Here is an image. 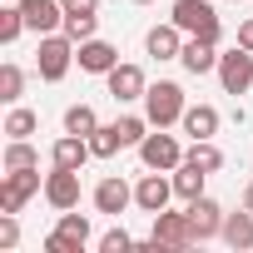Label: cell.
Segmentation results:
<instances>
[{"mask_svg": "<svg viewBox=\"0 0 253 253\" xmlns=\"http://www.w3.org/2000/svg\"><path fill=\"white\" fill-rule=\"evenodd\" d=\"M184 89L174 84V80H159V84H149L144 89V119L154 124V129H169V124H179L184 119Z\"/></svg>", "mask_w": 253, "mask_h": 253, "instance_id": "6da1fadb", "label": "cell"}, {"mask_svg": "<svg viewBox=\"0 0 253 253\" xmlns=\"http://www.w3.org/2000/svg\"><path fill=\"white\" fill-rule=\"evenodd\" d=\"M169 20H174L179 30H189V35L209 40V45H218V40H223V25H218V15H213L209 0H174Z\"/></svg>", "mask_w": 253, "mask_h": 253, "instance_id": "7a4b0ae2", "label": "cell"}, {"mask_svg": "<svg viewBox=\"0 0 253 253\" xmlns=\"http://www.w3.org/2000/svg\"><path fill=\"white\" fill-rule=\"evenodd\" d=\"M70 65H75V40H70V35H40V50H35L40 80L60 84V80L70 75Z\"/></svg>", "mask_w": 253, "mask_h": 253, "instance_id": "3957f363", "label": "cell"}, {"mask_svg": "<svg viewBox=\"0 0 253 253\" xmlns=\"http://www.w3.org/2000/svg\"><path fill=\"white\" fill-rule=\"evenodd\" d=\"M40 169V164H35ZM35 169H5L0 179V213H20L30 194H40V174Z\"/></svg>", "mask_w": 253, "mask_h": 253, "instance_id": "277c9868", "label": "cell"}, {"mask_svg": "<svg viewBox=\"0 0 253 253\" xmlns=\"http://www.w3.org/2000/svg\"><path fill=\"white\" fill-rule=\"evenodd\" d=\"M139 159H144V169H164V174H169V169L184 164V149H179L174 134L159 129V134H144V139H139Z\"/></svg>", "mask_w": 253, "mask_h": 253, "instance_id": "5b68a950", "label": "cell"}, {"mask_svg": "<svg viewBox=\"0 0 253 253\" xmlns=\"http://www.w3.org/2000/svg\"><path fill=\"white\" fill-rule=\"evenodd\" d=\"M218 80H223V94H243L253 84V50L233 45L228 55H218Z\"/></svg>", "mask_w": 253, "mask_h": 253, "instance_id": "8992f818", "label": "cell"}, {"mask_svg": "<svg viewBox=\"0 0 253 253\" xmlns=\"http://www.w3.org/2000/svg\"><path fill=\"white\" fill-rule=\"evenodd\" d=\"M169 199H174V179H164V169H149V174L134 184V204H139L144 213H164Z\"/></svg>", "mask_w": 253, "mask_h": 253, "instance_id": "52a82bcc", "label": "cell"}, {"mask_svg": "<svg viewBox=\"0 0 253 253\" xmlns=\"http://www.w3.org/2000/svg\"><path fill=\"white\" fill-rule=\"evenodd\" d=\"M20 10H25V30H35V35L65 30V5L60 0H20Z\"/></svg>", "mask_w": 253, "mask_h": 253, "instance_id": "ba28073f", "label": "cell"}, {"mask_svg": "<svg viewBox=\"0 0 253 253\" xmlns=\"http://www.w3.org/2000/svg\"><path fill=\"white\" fill-rule=\"evenodd\" d=\"M189 228H194V243H204V238H218L223 233V209L213 204V199H194L189 204Z\"/></svg>", "mask_w": 253, "mask_h": 253, "instance_id": "9c48e42d", "label": "cell"}, {"mask_svg": "<svg viewBox=\"0 0 253 253\" xmlns=\"http://www.w3.org/2000/svg\"><path fill=\"white\" fill-rule=\"evenodd\" d=\"M104 80H109V94H114L119 104L144 99V89H149V80H144V70H139V65H114Z\"/></svg>", "mask_w": 253, "mask_h": 253, "instance_id": "30bf717a", "label": "cell"}, {"mask_svg": "<svg viewBox=\"0 0 253 253\" xmlns=\"http://www.w3.org/2000/svg\"><path fill=\"white\" fill-rule=\"evenodd\" d=\"M45 199L65 213V209H75L80 204V169H55V174H45Z\"/></svg>", "mask_w": 253, "mask_h": 253, "instance_id": "8fae6325", "label": "cell"}, {"mask_svg": "<svg viewBox=\"0 0 253 253\" xmlns=\"http://www.w3.org/2000/svg\"><path fill=\"white\" fill-rule=\"evenodd\" d=\"M154 238L164 243V248H189L194 243V228H189V209L184 213H154Z\"/></svg>", "mask_w": 253, "mask_h": 253, "instance_id": "7c38bea8", "label": "cell"}, {"mask_svg": "<svg viewBox=\"0 0 253 253\" xmlns=\"http://www.w3.org/2000/svg\"><path fill=\"white\" fill-rule=\"evenodd\" d=\"M129 204H134V189L124 184V179H99V184H94V209H99V213H114V218H119Z\"/></svg>", "mask_w": 253, "mask_h": 253, "instance_id": "4fadbf2b", "label": "cell"}, {"mask_svg": "<svg viewBox=\"0 0 253 253\" xmlns=\"http://www.w3.org/2000/svg\"><path fill=\"white\" fill-rule=\"evenodd\" d=\"M75 60H80V70H89V75H109V70L119 65V50H114L109 40H84V45L75 50Z\"/></svg>", "mask_w": 253, "mask_h": 253, "instance_id": "5bb4252c", "label": "cell"}, {"mask_svg": "<svg viewBox=\"0 0 253 253\" xmlns=\"http://www.w3.org/2000/svg\"><path fill=\"white\" fill-rule=\"evenodd\" d=\"M179 35H184V30H179L174 20H169V25H154V30L144 35V50H149L154 60H179V55H184V40H179Z\"/></svg>", "mask_w": 253, "mask_h": 253, "instance_id": "9a60e30c", "label": "cell"}, {"mask_svg": "<svg viewBox=\"0 0 253 253\" xmlns=\"http://www.w3.org/2000/svg\"><path fill=\"white\" fill-rule=\"evenodd\" d=\"M94 149H89V139L84 134H65V139H55V149H50V159H55V169H84V159H89Z\"/></svg>", "mask_w": 253, "mask_h": 253, "instance_id": "2e32d148", "label": "cell"}, {"mask_svg": "<svg viewBox=\"0 0 253 253\" xmlns=\"http://www.w3.org/2000/svg\"><path fill=\"white\" fill-rule=\"evenodd\" d=\"M179 124H184V134H194V139H213L218 134V109L213 104H189Z\"/></svg>", "mask_w": 253, "mask_h": 253, "instance_id": "e0dca14e", "label": "cell"}, {"mask_svg": "<svg viewBox=\"0 0 253 253\" xmlns=\"http://www.w3.org/2000/svg\"><path fill=\"white\" fill-rule=\"evenodd\" d=\"M204 179H209V169H199L194 159H184V164L174 169V194H179L184 204H194V199L204 194Z\"/></svg>", "mask_w": 253, "mask_h": 253, "instance_id": "ac0fdd59", "label": "cell"}, {"mask_svg": "<svg viewBox=\"0 0 253 253\" xmlns=\"http://www.w3.org/2000/svg\"><path fill=\"white\" fill-rule=\"evenodd\" d=\"M179 60H184V70H189V75H209V70H218L213 45H209V40H199V35L184 45V55H179Z\"/></svg>", "mask_w": 253, "mask_h": 253, "instance_id": "d6986e66", "label": "cell"}, {"mask_svg": "<svg viewBox=\"0 0 253 253\" xmlns=\"http://www.w3.org/2000/svg\"><path fill=\"white\" fill-rule=\"evenodd\" d=\"M223 243L228 248H253V209L223 213Z\"/></svg>", "mask_w": 253, "mask_h": 253, "instance_id": "ffe728a7", "label": "cell"}, {"mask_svg": "<svg viewBox=\"0 0 253 253\" xmlns=\"http://www.w3.org/2000/svg\"><path fill=\"white\" fill-rule=\"evenodd\" d=\"M94 129H99V114H94L89 104H70V109H65V134H84V139H89Z\"/></svg>", "mask_w": 253, "mask_h": 253, "instance_id": "44dd1931", "label": "cell"}, {"mask_svg": "<svg viewBox=\"0 0 253 253\" xmlns=\"http://www.w3.org/2000/svg\"><path fill=\"white\" fill-rule=\"evenodd\" d=\"M89 149H94V159H109V154H119V149H124L119 124H99V129L89 134Z\"/></svg>", "mask_w": 253, "mask_h": 253, "instance_id": "7402d4cb", "label": "cell"}, {"mask_svg": "<svg viewBox=\"0 0 253 253\" xmlns=\"http://www.w3.org/2000/svg\"><path fill=\"white\" fill-rule=\"evenodd\" d=\"M0 164H5V169H35V164H40V154L30 149V139H10V144H5V154H0Z\"/></svg>", "mask_w": 253, "mask_h": 253, "instance_id": "603a6c76", "label": "cell"}, {"mask_svg": "<svg viewBox=\"0 0 253 253\" xmlns=\"http://www.w3.org/2000/svg\"><path fill=\"white\" fill-rule=\"evenodd\" d=\"M184 159H194V164H199V169H209V174H218V169H223V149H218L213 139H194V149H189Z\"/></svg>", "mask_w": 253, "mask_h": 253, "instance_id": "cb8c5ba5", "label": "cell"}, {"mask_svg": "<svg viewBox=\"0 0 253 253\" xmlns=\"http://www.w3.org/2000/svg\"><path fill=\"white\" fill-rule=\"evenodd\" d=\"M35 129H40L35 109H10V114H5V134H10V139H30Z\"/></svg>", "mask_w": 253, "mask_h": 253, "instance_id": "d4e9b609", "label": "cell"}, {"mask_svg": "<svg viewBox=\"0 0 253 253\" xmlns=\"http://www.w3.org/2000/svg\"><path fill=\"white\" fill-rule=\"evenodd\" d=\"M60 233H65L70 243H80V248H84V243H89V218H84V213H70V209H65V213H60Z\"/></svg>", "mask_w": 253, "mask_h": 253, "instance_id": "484cf974", "label": "cell"}, {"mask_svg": "<svg viewBox=\"0 0 253 253\" xmlns=\"http://www.w3.org/2000/svg\"><path fill=\"white\" fill-rule=\"evenodd\" d=\"M20 30H25V10H20V0H15V5H5V10H0V40H20Z\"/></svg>", "mask_w": 253, "mask_h": 253, "instance_id": "4316f807", "label": "cell"}, {"mask_svg": "<svg viewBox=\"0 0 253 253\" xmlns=\"http://www.w3.org/2000/svg\"><path fill=\"white\" fill-rule=\"evenodd\" d=\"M20 89H25L20 65H0V99H5V104H15V99H20Z\"/></svg>", "mask_w": 253, "mask_h": 253, "instance_id": "83f0119b", "label": "cell"}, {"mask_svg": "<svg viewBox=\"0 0 253 253\" xmlns=\"http://www.w3.org/2000/svg\"><path fill=\"white\" fill-rule=\"evenodd\" d=\"M94 15H65V35L75 40V45H84V40H94Z\"/></svg>", "mask_w": 253, "mask_h": 253, "instance_id": "f1b7e54d", "label": "cell"}, {"mask_svg": "<svg viewBox=\"0 0 253 253\" xmlns=\"http://www.w3.org/2000/svg\"><path fill=\"white\" fill-rule=\"evenodd\" d=\"M119 124V134H124V144H139L144 134H149V119H139V114H124V119H114Z\"/></svg>", "mask_w": 253, "mask_h": 253, "instance_id": "f546056e", "label": "cell"}, {"mask_svg": "<svg viewBox=\"0 0 253 253\" xmlns=\"http://www.w3.org/2000/svg\"><path fill=\"white\" fill-rule=\"evenodd\" d=\"M129 248H134V238L124 233V228H109V233L99 238V253H129Z\"/></svg>", "mask_w": 253, "mask_h": 253, "instance_id": "4dcf8cb0", "label": "cell"}, {"mask_svg": "<svg viewBox=\"0 0 253 253\" xmlns=\"http://www.w3.org/2000/svg\"><path fill=\"white\" fill-rule=\"evenodd\" d=\"M15 243H20V223H15V213H0V248L10 253Z\"/></svg>", "mask_w": 253, "mask_h": 253, "instance_id": "1f68e13d", "label": "cell"}, {"mask_svg": "<svg viewBox=\"0 0 253 253\" xmlns=\"http://www.w3.org/2000/svg\"><path fill=\"white\" fill-rule=\"evenodd\" d=\"M45 253H80V243H70V238H65L60 228H55V233L45 238Z\"/></svg>", "mask_w": 253, "mask_h": 253, "instance_id": "d6a6232c", "label": "cell"}, {"mask_svg": "<svg viewBox=\"0 0 253 253\" xmlns=\"http://www.w3.org/2000/svg\"><path fill=\"white\" fill-rule=\"evenodd\" d=\"M60 5H65V15H94L99 0H60Z\"/></svg>", "mask_w": 253, "mask_h": 253, "instance_id": "836d02e7", "label": "cell"}, {"mask_svg": "<svg viewBox=\"0 0 253 253\" xmlns=\"http://www.w3.org/2000/svg\"><path fill=\"white\" fill-rule=\"evenodd\" d=\"M238 45H243V50H253V20H243V25H238Z\"/></svg>", "mask_w": 253, "mask_h": 253, "instance_id": "e575fe53", "label": "cell"}, {"mask_svg": "<svg viewBox=\"0 0 253 253\" xmlns=\"http://www.w3.org/2000/svg\"><path fill=\"white\" fill-rule=\"evenodd\" d=\"M243 209H253V184H248V189H243Z\"/></svg>", "mask_w": 253, "mask_h": 253, "instance_id": "d590c367", "label": "cell"}, {"mask_svg": "<svg viewBox=\"0 0 253 253\" xmlns=\"http://www.w3.org/2000/svg\"><path fill=\"white\" fill-rule=\"evenodd\" d=\"M134 5H149V0H134Z\"/></svg>", "mask_w": 253, "mask_h": 253, "instance_id": "8d00e7d4", "label": "cell"}, {"mask_svg": "<svg viewBox=\"0 0 253 253\" xmlns=\"http://www.w3.org/2000/svg\"><path fill=\"white\" fill-rule=\"evenodd\" d=\"M5 5H15V0H5Z\"/></svg>", "mask_w": 253, "mask_h": 253, "instance_id": "74e56055", "label": "cell"}]
</instances>
